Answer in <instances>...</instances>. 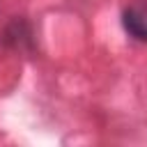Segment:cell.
Returning <instances> with one entry per match:
<instances>
[{"mask_svg":"<svg viewBox=\"0 0 147 147\" xmlns=\"http://www.w3.org/2000/svg\"><path fill=\"white\" fill-rule=\"evenodd\" d=\"M122 23H124V30L133 39L147 41V9H142V7H129L122 14Z\"/></svg>","mask_w":147,"mask_h":147,"instance_id":"6da1fadb","label":"cell"}]
</instances>
